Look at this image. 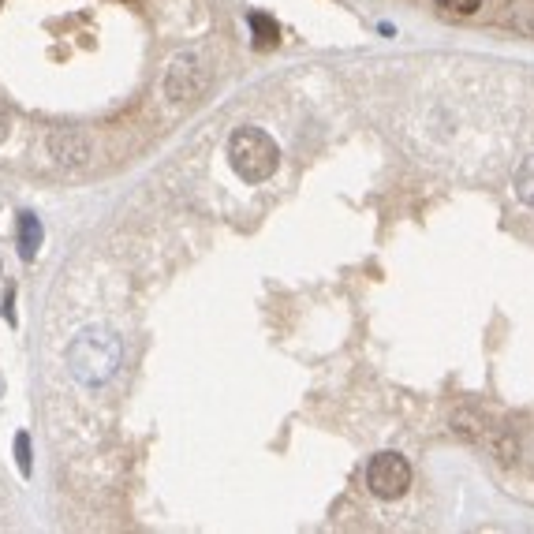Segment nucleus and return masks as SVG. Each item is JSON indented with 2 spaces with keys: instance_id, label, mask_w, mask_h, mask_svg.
<instances>
[{
  "instance_id": "f257e3e1",
  "label": "nucleus",
  "mask_w": 534,
  "mask_h": 534,
  "mask_svg": "<svg viewBox=\"0 0 534 534\" xmlns=\"http://www.w3.org/2000/svg\"><path fill=\"white\" fill-rule=\"evenodd\" d=\"M228 165L243 183H266L281 165V150L262 127H236L228 139Z\"/></svg>"
},
{
  "instance_id": "f03ea898",
  "label": "nucleus",
  "mask_w": 534,
  "mask_h": 534,
  "mask_svg": "<svg viewBox=\"0 0 534 534\" xmlns=\"http://www.w3.org/2000/svg\"><path fill=\"white\" fill-rule=\"evenodd\" d=\"M120 340L109 329H86L83 337L68 348L71 374L83 385H105L120 366Z\"/></svg>"
},
{
  "instance_id": "7ed1b4c3",
  "label": "nucleus",
  "mask_w": 534,
  "mask_h": 534,
  "mask_svg": "<svg viewBox=\"0 0 534 534\" xmlns=\"http://www.w3.org/2000/svg\"><path fill=\"white\" fill-rule=\"evenodd\" d=\"M366 486L381 501H396L404 497L411 486V464L400 452H378L370 464H366Z\"/></svg>"
},
{
  "instance_id": "20e7f679",
  "label": "nucleus",
  "mask_w": 534,
  "mask_h": 534,
  "mask_svg": "<svg viewBox=\"0 0 534 534\" xmlns=\"http://www.w3.org/2000/svg\"><path fill=\"white\" fill-rule=\"evenodd\" d=\"M206 86V68L195 53H180V57L169 64V75H165V94L172 101H195Z\"/></svg>"
},
{
  "instance_id": "39448f33",
  "label": "nucleus",
  "mask_w": 534,
  "mask_h": 534,
  "mask_svg": "<svg viewBox=\"0 0 534 534\" xmlns=\"http://www.w3.org/2000/svg\"><path fill=\"white\" fill-rule=\"evenodd\" d=\"M49 154L57 157L60 165H86L90 157V146L79 131H53L49 135Z\"/></svg>"
},
{
  "instance_id": "423d86ee",
  "label": "nucleus",
  "mask_w": 534,
  "mask_h": 534,
  "mask_svg": "<svg viewBox=\"0 0 534 534\" xmlns=\"http://www.w3.org/2000/svg\"><path fill=\"white\" fill-rule=\"evenodd\" d=\"M42 236V221L34 213H19V254H23V262H34V254L42 247Z\"/></svg>"
},
{
  "instance_id": "0eeeda50",
  "label": "nucleus",
  "mask_w": 534,
  "mask_h": 534,
  "mask_svg": "<svg viewBox=\"0 0 534 534\" xmlns=\"http://www.w3.org/2000/svg\"><path fill=\"white\" fill-rule=\"evenodd\" d=\"M247 23H251V34H254V49H273V45H277L281 30H277V23H273V15L251 12Z\"/></svg>"
},
{
  "instance_id": "6e6552de",
  "label": "nucleus",
  "mask_w": 534,
  "mask_h": 534,
  "mask_svg": "<svg viewBox=\"0 0 534 534\" xmlns=\"http://www.w3.org/2000/svg\"><path fill=\"white\" fill-rule=\"evenodd\" d=\"M512 187H516V198H520L523 206H534V157H527L520 169H516Z\"/></svg>"
},
{
  "instance_id": "1a4fd4ad",
  "label": "nucleus",
  "mask_w": 534,
  "mask_h": 534,
  "mask_svg": "<svg viewBox=\"0 0 534 534\" xmlns=\"http://www.w3.org/2000/svg\"><path fill=\"white\" fill-rule=\"evenodd\" d=\"M15 460H19V475L30 478V437L15 434Z\"/></svg>"
},
{
  "instance_id": "9d476101",
  "label": "nucleus",
  "mask_w": 534,
  "mask_h": 534,
  "mask_svg": "<svg viewBox=\"0 0 534 534\" xmlns=\"http://www.w3.org/2000/svg\"><path fill=\"white\" fill-rule=\"evenodd\" d=\"M445 12H456V15H475L482 8V0H437Z\"/></svg>"
},
{
  "instance_id": "9b49d317",
  "label": "nucleus",
  "mask_w": 534,
  "mask_h": 534,
  "mask_svg": "<svg viewBox=\"0 0 534 534\" xmlns=\"http://www.w3.org/2000/svg\"><path fill=\"white\" fill-rule=\"evenodd\" d=\"M4 318L15 325V288H8V296H4Z\"/></svg>"
},
{
  "instance_id": "f8f14e48",
  "label": "nucleus",
  "mask_w": 534,
  "mask_h": 534,
  "mask_svg": "<svg viewBox=\"0 0 534 534\" xmlns=\"http://www.w3.org/2000/svg\"><path fill=\"white\" fill-rule=\"evenodd\" d=\"M8 131H12V120H8V113L0 109V142L8 139Z\"/></svg>"
}]
</instances>
